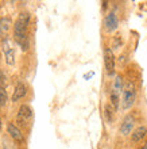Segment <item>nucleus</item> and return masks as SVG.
Instances as JSON below:
<instances>
[{"label": "nucleus", "instance_id": "obj_5", "mask_svg": "<svg viewBox=\"0 0 147 149\" xmlns=\"http://www.w3.org/2000/svg\"><path fill=\"white\" fill-rule=\"evenodd\" d=\"M119 16L115 11H109L105 14L104 20H103V27L107 34H113L119 29Z\"/></svg>", "mask_w": 147, "mask_h": 149}, {"label": "nucleus", "instance_id": "obj_14", "mask_svg": "<svg viewBox=\"0 0 147 149\" xmlns=\"http://www.w3.org/2000/svg\"><path fill=\"white\" fill-rule=\"evenodd\" d=\"M27 88L24 86L23 83H19L18 86L15 87V91H14V94H12V102H18L19 99H23L26 92H27Z\"/></svg>", "mask_w": 147, "mask_h": 149}, {"label": "nucleus", "instance_id": "obj_20", "mask_svg": "<svg viewBox=\"0 0 147 149\" xmlns=\"http://www.w3.org/2000/svg\"><path fill=\"white\" fill-rule=\"evenodd\" d=\"M0 127H1V119H0Z\"/></svg>", "mask_w": 147, "mask_h": 149}, {"label": "nucleus", "instance_id": "obj_11", "mask_svg": "<svg viewBox=\"0 0 147 149\" xmlns=\"http://www.w3.org/2000/svg\"><path fill=\"white\" fill-rule=\"evenodd\" d=\"M124 79L121 74H116L112 80V87H111V90H113L115 92H117L119 95L123 94V90H124Z\"/></svg>", "mask_w": 147, "mask_h": 149}, {"label": "nucleus", "instance_id": "obj_9", "mask_svg": "<svg viewBox=\"0 0 147 149\" xmlns=\"http://www.w3.org/2000/svg\"><path fill=\"white\" fill-rule=\"evenodd\" d=\"M7 132H8V134H10V137H11L12 140H15V141H18V142L23 141V134H22L20 129L16 125H14V123H8Z\"/></svg>", "mask_w": 147, "mask_h": 149}, {"label": "nucleus", "instance_id": "obj_15", "mask_svg": "<svg viewBox=\"0 0 147 149\" xmlns=\"http://www.w3.org/2000/svg\"><path fill=\"white\" fill-rule=\"evenodd\" d=\"M123 46V38H121V36H119V34H116V36L112 37V50H119L120 47Z\"/></svg>", "mask_w": 147, "mask_h": 149}, {"label": "nucleus", "instance_id": "obj_10", "mask_svg": "<svg viewBox=\"0 0 147 149\" xmlns=\"http://www.w3.org/2000/svg\"><path fill=\"white\" fill-rule=\"evenodd\" d=\"M109 104H111L117 113V111L121 109V95H119L113 90H109Z\"/></svg>", "mask_w": 147, "mask_h": 149}, {"label": "nucleus", "instance_id": "obj_7", "mask_svg": "<svg viewBox=\"0 0 147 149\" xmlns=\"http://www.w3.org/2000/svg\"><path fill=\"white\" fill-rule=\"evenodd\" d=\"M31 118H32V110H31L27 104H22L19 107V113H18V117H16V122L20 126H24L27 123V121H30Z\"/></svg>", "mask_w": 147, "mask_h": 149}, {"label": "nucleus", "instance_id": "obj_22", "mask_svg": "<svg viewBox=\"0 0 147 149\" xmlns=\"http://www.w3.org/2000/svg\"><path fill=\"white\" fill-rule=\"evenodd\" d=\"M4 149H7V148H4Z\"/></svg>", "mask_w": 147, "mask_h": 149}, {"label": "nucleus", "instance_id": "obj_6", "mask_svg": "<svg viewBox=\"0 0 147 149\" xmlns=\"http://www.w3.org/2000/svg\"><path fill=\"white\" fill-rule=\"evenodd\" d=\"M3 53H4V58H6V63L7 65H14L15 64V50L11 45V41L10 39H3Z\"/></svg>", "mask_w": 147, "mask_h": 149}, {"label": "nucleus", "instance_id": "obj_13", "mask_svg": "<svg viewBox=\"0 0 147 149\" xmlns=\"http://www.w3.org/2000/svg\"><path fill=\"white\" fill-rule=\"evenodd\" d=\"M115 114H116V110L109 104V102L105 103L104 104V118H105V121H107L108 125H111V123L115 121Z\"/></svg>", "mask_w": 147, "mask_h": 149}, {"label": "nucleus", "instance_id": "obj_16", "mask_svg": "<svg viewBox=\"0 0 147 149\" xmlns=\"http://www.w3.org/2000/svg\"><path fill=\"white\" fill-rule=\"evenodd\" d=\"M7 103V92L4 90V87H0V107L4 106Z\"/></svg>", "mask_w": 147, "mask_h": 149}, {"label": "nucleus", "instance_id": "obj_8", "mask_svg": "<svg viewBox=\"0 0 147 149\" xmlns=\"http://www.w3.org/2000/svg\"><path fill=\"white\" fill-rule=\"evenodd\" d=\"M147 137V126L146 125H139L136 126L135 130L131 134V142L132 144H139Z\"/></svg>", "mask_w": 147, "mask_h": 149}, {"label": "nucleus", "instance_id": "obj_2", "mask_svg": "<svg viewBox=\"0 0 147 149\" xmlns=\"http://www.w3.org/2000/svg\"><path fill=\"white\" fill-rule=\"evenodd\" d=\"M136 98H138V90L135 87V83L127 80L124 83V90L121 94V109L124 111L132 109L136 103Z\"/></svg>", "mask_w": 147, "mask_h": 149}, {"label": "nucleus", "instance_id": "obj_1", "mask_svg": "<svg viewBox=\"0 0 147 149\" xmlns=\"http://www.w3.org/2000/svg\"><path fill=\"white\" fill-rule=\"evenodd\" d=\"M31 15L28 12H22L14 23V39L23 52H27L30 47V37H28V24Z\"/></svg>", "mask_w": 147, "mask_h": 149}, {"label": "nucleus", "instance_id": "obj_21", "mask_svg": "<svg viewBox=\"0 0 147 149\" xmlns=\"http://www.w3.org/2000/svg\"><path fill=\"white\" fill-rule=\"evenodd\" d=\"M128 149H134V148H128Z\"/></svg>", "mask_w": 147, "mask_h": 149}, {"label": "nucleus", "instance_id": "obj_19", "mask_svg": "<svg viewBox=\"0 0 147 149\" xmlns=\"http://www.w3.org/2000/svg\"><path fill=\"white\" fill-rule=\"evenodd\" d=\"M139 149H147V141L144 142V144H143V145H142V146H140Z\"/></svg>", "mask_w": 147, "mask_h": 149}, {"label": "nucleus", "instance_id": "obj_3", "mask_svg": "<svg viewBox=\"0 0 147 149\" xmlns=\"http://www.w3.org/2000/svg\"><path fill=\"white\" fill-rule=\"evenodd\" d=\"M103 56H104V68L107 76L111 79L115 77L116 76V57H115L112 47L105 46Z\"/></svg>", "mask_w": 147, "mask_h": 149}, {"label": "nucleus", "instance_id": "obj_4", "mask_svg": "<svg viewBox=\"0 0 147 149\" xmlns=\"http://www.w3.org/2000/svg\"><path fill=\"white\" fill-rule=\"evenodd\" d=\"M135 123H136L135 115H134L132 113L126 114L124 118L121 119V122H120L119 134L121 136V137H131L132 132L135 130Z\"/></svg>", "mask_w": 147, "mask_h": 149}, {"label": "nucleus", "instance_id": "obj_17", "mask_svg": "<svg viewBox=\"0 0 147 149\" xmlns=\"http://www.w3.org/2000/svg\"><path fill=\"white\" fill-rule=\"evenodd\" d=\"M126 60H127V56H126V54H120L119 58H117V61H119V64H124V63H126Z\"/></svg>", "mask_w": 147, "mask_h": 149}, {"label": "nucleus", "instance_id": "obj_12", "mask_svg": "<svg viewBox=\"0 0 147 149\" xmlns=\"http://www.w3.org/2000/svg\"><path fill=\"white\" fill-rule=\"evenodd\" d=\"M12 20L10 18H1L0 19V38H4L7 36V33L11 30Z\"/></svg>", "mask_w": 147, "mask_h": 149}, {"label": "nucleus", "instance_id": "obj_18", "mask_svg": "<svg viewBox=\"0 0 147 149\" xmlns=\"http://www.w3.org/2000/svg\"><path fill=\"white\" fill-rule=\"evenodd\" d=\"M101 4H103V10L105 11V10H107V7H108V1H103Z\"/></svg>", "mask_w": 147, "mask_h": 149}]
</instances>
